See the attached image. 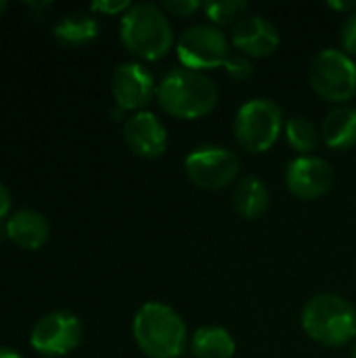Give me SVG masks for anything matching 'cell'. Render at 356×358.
<instances>
[{
    "instance_id": "10",
    "label": "cell",
    "mask_w": 356,
    "mask_h": 358,
    "mask_svg": "<svg viewBox=\"0 0 356 358\" xmlns=\"http://www.w3.org/2000/svg\"><path fill=\"white\" fill-rule=\"evenodd\" d=\"M336 182V172L329 162L306 155L290 162L285 172V185L290 193L302 201H315L329 193Z\"/></svg>"
},
{
    "instance_id": "17",
    "label": "cell",
    "mask_w": 356,
    "mask_h": 358,
    "mask_svg": "<svg viewBox=\"0 0 356 358\" xmlns=\"http://www.w3.org/2000/svg\"><path fill=\"white\" fill-rule=\"evenodd\" d=\"M191 352L195 358H233L237 344L225 327L206 325L199 327L191 338Z\"/></svg>"
},
{
    "instance_id": "27",
    "label": "cell",
    "mask_w": 356,
    "mask_h": 358,
    "mask_svg": "<svg viewBox=\"0 0 356 358\" xmlns=\"http://www.w3.org/2000/svg\"><path fill=\"white\" fill-rule=\"evenodd\" d=\"M0 358H23L15 348H8V346H0Z\"/></svg>"
},
{
    "instance_id": "8",
    "label": "cell",
    "mask_w": 356,
    "mask_h": 358,
    "mask_svg": "<svg viewBox=\"0 0 356 358\" xmlns=\"http://www.w3.org/2000/svg\"><path fill=\"white\" fill-rule=\"evenodd\" d=\"M241 170L239 157L216 145H204L193 149L185 159L187 178L204 191H220L235 182Z\"/></svg>"
},
{
    "instance_id": "2",
    "label": "cell",
    "mask_w": 356,
    "mask_h": 358,
    "mask_svg": "<svg viewBox=\"0 0 356 358\" xmlns=\"http://www.w3.org/2000/svg\"><path fill=\"white\" fill-rule=\"evenodd\" d=\"M132 336L141 352L149 358H178L187 348L183 317L162 302H147L136 310Z\"/></svg>"
},
{
    "instance_id": "16",
    "label": "cell",
    "mask_w": 356,
    "mask_h": 358,
    "mask_svg": "<svg viewBox=\"0 0 356 358\" xmlns=\"http://www.w3.org/2000/svg\"><path fill=\"white\" fill-rule=\"evenodd\" d=\"M233 210L245 218V220H256L260 218L266 210H269V203H271V195H269V189L266 185L256 178V176H245L241 178L235 189H233Z\"/></svg>"
},
{
    "instance_id": "23",
    "label": "cell",
    "mask_w": 356,
    "mask_h": 358,
    "mask_svg": "<svg viewBox=\"0 0 356 358\" xmlns=\"http://www.w3.org/2000/svg\"><path fill=\"white\" fill-rule=\"evenodd\" d=\"M342 46L346 55H356V10L350 13L342 25Z\"/></svg>"
},
{
    "instance_id": "14",
    "label": "cell",
    "mask_w": 356,
    "mask_h": 358,
    "mask_svg": "<svg viewBox=\"0 0 356 358\" xmlns=\"http://www.w3.org/2000/svg\"><path fill=\"white\" fill-rule=\"evenodd\" d=\"M4 233L17 248L36 252L48 241L50 224L42 212L23 208L8 216V220L4 222Z\"/></svg>"
},
{
    "instance_id": "21",
    "label": "cell",
    "mask_w": 356,
    "mask_h": 358,
    "mask_svg": "<svg viewBox=\"0 0 356 358\" xmlns=\"http://www.w3.org/2000/svg\"><path fill=\"white\" fill-rule=\"evenodd\" d=\"M199 8H204V4L197 2V0H164L162 2V10L166 15H172V17H178V19L193 17Z\"/></svg>"
},
{
    "instance_id": "25",
    "label": "cell",
    "mask_w": 356,
    "mask_h": 358,
    "mask_svg": "<svg viewBox=\"0 0 356 358\" xmlns=\"http://www.w3.org/2000/svg\"><path fill=\"white\" fill-rule=\"evenodd\" d=\"M10 206H13V197L10 191L0 182V222H6L10 216Z\"/></svg>"
},
{
    "instance_id": "18",
    "label": "cell",
    "mask_w": 356,
    "mask_h": 358,
    "mask_svg": "<svg viewBox=\"0 0 356 358\" xmlns=\"http://www.w3.org/2000/svg\"><path fill=\"white\" fill-rule=\"evenodd\" d=\"M55 38L65 46H84L99 36V21L90 13H67L52 29Z\"/></svg>"
},
{
    "instance_id": "24",
    "label": "cell",
    "mask_w": 356,
    "mask_h": 358,
    "mask_svg": "<svg viewBox=\"0 0 356 358\" xmlns=\"http://www.w3.org/2000/svg\"><path fill=\"white\" fill-rule=\"evenodd\" d=\"M132 4L128 2V0H101V2H92L90 4V8L94 10V13H103V15H124L128 8H130Z\"/></svg>"
},
{
    "instance_id": "15",
    "label": "cell",
    "mask_w": 356,
    "mask_h": 358,
    "mask_svg": "<svg viewBox=\"0 0 356 358\" xmlns=\"http://www.w3.org/2000/svg\"><path fill=\"white\" fill-rule=\"evenodd\" d=\"M321 138L327 147L346 151L356 145V107L338 105L321 124Z\"/></svg>"
},
{
    "instance_id": "12",
    "label": "cell",
    "mask_w": 356,
    "mask_h": 358,
    "mask_svg": "<svg viewBox=\"0 0 356 358\" xmlns=\"http://www.w3.org/2000/svg\"><path fill=\"white\" fill-rule=\"evenodd\" d=\"M124 141L134 155L145 159H157L168 149L166 126L151 111L132 113L124 122Z\"/></svg>"
},
{
    "instance_id": "13",
    "label": "cell",
    "mask_w": 356,
    "mask_h": 358,
    "mask_svg": "<svg viewBox=\"0 0 356 358\" xmlns=\"http://www.w3.org/2000/svg\"><path fill=\"white\" fill-rule=\"evenodd\" d=\"M231 42L237 48V52L250 59H264L279 48L281 36L269 19L260 15H248L233 27Z\"/></svg>"
},
{
    "instance_id": "5",
    "label": "cell",
    "mask_w": 356,
    "mask_h": 358,
    "mask_svg": "<svg viewBox=\"0 0 356 358\" xmlns=\"http://www.w3.org/2000/svg\"><path fill=\"white\" fill-rule=\"evenodd\" d=\"M285 128L281 107L271 99L245 101L233 122V134L237 145L250 153L269 151Z\"/></svg>"
},
{
    "instance_id": "20",
    "label": "cell",
    "mask_w": 356,
    "mask_h": 358,
    "mask_svg": "<svg viewBox=\"0 0 356 358\" xmlns=\"http://www.w3.org/2000/svg\"><path fill=\"white\" fill-rule=\"evenodd\" d=\"M204 13L212 21V25H231L235 27L250 13V4L245 0H212L204 4Z\"/></svg>"
},
{
    "instance_id": "3",
    "label": "cell",
    "mask_w": 356,
    "mask_h": 358,
    "mask_svg": "<svg viewBox=\"0 0 356 358\" xmlns=\"http://www.w3.org/2000/svg\"><path fill=\"white\" fill-rule=\"evenodd\" d=\"M120 40L134 57L143 61H157L170 52L174 34L162 6L153 2H136L122 15Z\"/></svg>"
},
{
    "instance_id": "26",
    "label": "cell",
    "mask_w": 356,
    "mask_h": 358,
    "mask_svg": "<svg viewBox=\"0 0 356 358\" xmlns=\"http://www.w3.org/2000/svg\"><path fill=\"white\" fill-rule=\"evenodd\" d=\"M329 6H332V8H336V10H342V13H344V10H353V13H355L356 0H350V2H334V0H332V2H329Z\"/></svg>"
},
{
    "instance_id": "19",
    "label": "cell",
    "mask_w": 356,
    "mask_h": 358,
    "mask_svg": "<svg viewBox=\"0 0 356 358\" xmlns=\"http://www.w3.org/2000/svg\"><path fill=\"white\" fill-rule=\"evenodd\" d=\"M285 138L290 143V147L294 151L300 153V157H306L311 155L319 143H321V130L317 128V124L308 117H302V115H296V117H290L285 122Z\"/></svg>"
},
{
    "instance_id": "6",
    "label": "cell",
    "mask_w": 356,
    "mask_h": 358,
    "mask_svg": "<svg viewBox=\"0 0 356 358\" xmlns=\"http://www.w3.org/2000/svg\"><path fill=\"white\" fill-rule=\"evenodd\" d=\"M308 80L323 101L342 105L356 92V63L344 50L325 48L311 61Z\"/></svg>"
},
{
    "instance_id": "1",
    "label": "cell",
    "mask_w": 356,
    "mask_h": 358,
    "mask_svg": "<svg viewBox=\"0 0 356 358\" xmlns=\"http://www.w3.org/2000/svg\"><path fill=\"white\" fill-rule=\"evenodd\" d=\"M159 107L178 120H199L218 105V86L212 78L193 69H174L157 84Z\"/></svg>"
},
{
    "instance_id": "22",
    "label": "cell",
    "mask_w": 356,
    "mask_h": 358,
    "mask_svg": "<svg viewBox=\"0 0 356 358\" xmlns=\"http://www.w3.org/2000/svg\"><path fill=\"white\" fill-rule=\"evenodd\" d=\"M225 69H227V73H229L233 80H248V78L252 76V71H254L252 59L245 57V55H241V52L231 55L229 61H227V65H225Z\"/></svg>"
},
{
    "instance_id": "7",
    "label": "cell",
    "mask_w": 356,
    "mask_h": 358,
    "mask_svg": "<svg viewBox=\"0 0 356 358\" xmlns=\"http://www.w3.org/2000/svg\"><path fill=\"white\" fill-rule=\"evenodd\" d=\"M176 55L185 69L204 73L206 69L225 67L233 52L227 36L216 25L197 23L180 34L176 42Z\"/></svg>"
},
{
    "instance_id": "29",
    "label": "cell",
    "mask_w": 356,
    "mask_h": 358,
    "mask_svg": "<svg viewBox=\"0 0 356 358\" xmlns=\"http://www.w3.org/2000/svg\"><path fill=\"white\" fill-rule=\"evenodd\" d=\"M350 358H356V340L355 344H353V350H350Z\"/></svg>"
},
{
    "instance_id": "9",
    "label": "cell",
    "mask_w": 356,
    "mask_h": 358,
    "mask_svg": "<svg viewBox=\"0 0 356 358\" xmlns=\"http://www.w3.org/2000/svg\"><path fill=\"white\" fill-rule=\"evenodd\" d=\"M82 336V321L73 313L52 310L36 321L29 344L36 352L44 357H65L80 346Z\"/></svg>"
},
{
    "instance_id": "4",
    "label": "cell",
    "mask_w": 356,
    "mask_h": 358,
    "mask_svg": "<svg viewBox=\"0 0 356 358\" xmlns=\"http://www.w3.org/2000/svg\"><path fill=\"white\" fill-rule=\"evenodd\" d=\"M302 327L321 346H346L356 336V308L338 294H317L302 310Z\"/></svg>"
},
{
    "instance_id": "11",
    "label": "cell",
    "mask_w": 356,
    "mask_h": 358,
    "mask_svg": "<svg viewBox=\"0 0 356 358\" xmlns=\"http://www.w3.org/2000/svg\"><path fill=\"white\" fill-rule=\"evenodd\" d=\"M157 92L151 71L141 63H122L111 76V94L120 109L143 111Z\"/></svg>"
},
{
    "instance_id": "28",
    "label": "cell",
    "mask_w": 356,
    "mask_h": 358,
    "mask_svg": "<svg viewBox=\"0 0 356 358\" xmlns=\"http://www.w3.org/2000/svg\"><path fill=\"white\" fill-rule=\"evenodd\" d=\"M6 8H8V4H6L4 0H0V17L4 15V10H6Z\"/></svg>"
}]
</instances>
